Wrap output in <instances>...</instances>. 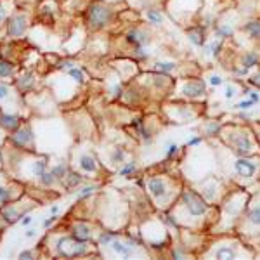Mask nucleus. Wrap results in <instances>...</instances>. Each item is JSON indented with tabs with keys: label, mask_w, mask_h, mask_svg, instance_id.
<instances>
[{
	"label": "nucleus",
	"mask_w": 260,
	"mask_h": 260,
	"mask_svg": "<svg viewBox=\"0 0 260 260\" xmlns=\"http://www.w3.org/2000/svg\"><path fill=\"white\" fill-rule=\"evenodd\" d=\"M111 18H113L111 9L102 6V4H94V6H90L89 14H87V21H89V26L92 30H101L104 28V26H108Z\"/></svg>",
	"instance_id": "1"
},
{
	"label": "nucleus",
	"mask_w": 260,
	"mask_h": 260,
	"mask_svg": "<svg viewBox=\"0 0 260 260\" xmlns=\"http://www.w3.org/2000/svg\"><path fill=\"white\" fill-rule=\"evenodd\" d=\"M184 203L187 206V210H189V213L194 217H200L206 212L205 201L201 200L196 193H193V191H187V193L184 194Z\"/></svg>",
	"instance_id": "2"
},
{
	"label": "nucleus",
	"mask_w": 260,
	"mask_h": 260,
	"mask_svg": "<svg viewBox=\"0 0 260 260\" xmlns=\"http://www.w3.org/2000/svg\"><path fill=\"white\" fill-rule=\"evenodd\" d=\"M149 40H151V37H149V33L143 28H134L127 33V42L136 47V51L137 49H143L144 45L149 44Z\"/></svg>",
	"instance_id": "3"
},
{
	"label": "nucleus",
	"mask_w": 260,
	"mask_h": 260,
	"mask_svg": "<svg viewBox=\"0 0 260 260\" xmlns=\"http://www.w3.org/2000/svg\"><path fill=\"white\" fill-rule=\"evenodd\" d=\"M26 30V18L23 14H16L9 21V35L11 37H21Z\"/></svg>",
	"instance_id": "4"
},
{
	"label": "nucleus",
	"mask_w": 260,
	"mask_h": 260,
	"mask_svg": "<svg viewBox=\"0 0 260 260\" xmlns=\"http://www.w3.org/2000/svg\"><path fill=\"white\" fill-rule=\"evenodd\" d=\"M148 189L155 198H162V196H165V193H167L165 182H163V179H158V177L149 179L148 181Z\"/></svg>",
	"instance_id": "5"
},
{
	"label": "nucleus",
	"mask_w": 260,
	"mask_h": 260,
	"mask_svg": "<svg viewBox=\"0 0 260 260\" xmlns=\"http://www.w3.org/2000/svg\"><path fill=\"white\" fill-rule=\"evenodd\" d=\"M182 92H184L186 95H189V97H200V95L205 94V83L203 82H198V80L187 82Z\"/></svg>",
	"instance_id": "6"
},
{
	"label": "nucleus",
	"mask_w": 260,
	"mask_h": 260,
	"mask_svg": "<svg viewBox=\"0 0 260 260\" xmlns=\"http://www.w3.org/2000/svg\"><path fill=\"white\" fill-rule=\"evenodd\" d=\"M234 168L239 175H243V177H251V175L257 172V167H255L251 162H246V160H238V162L234 163Z\"/></svg>",
	"instance_id": "7"
},
{
	"label": "nucleus",
	"mask_w": 260,
	"mask_h": 260,
	"mask_svg": "<svg viewBox=\"0 0 260 260\" xmlns=\"http://www.w3.org/2000/svg\"><path fill=\"white\" fill-rule=\"evenodd\" d=\"M189 38H191V42H193L194 45H198V47L205 45V42H206L205 28H203V26H198V28H191L189 30Z\"/></svg>",
	"instance_id": "8"
},
{
	"label": "nucleus",
	"mask_w": 260,
	"mask_h": 260,
	"mask_svg": "<svg viewBox=\"0 0 260 260\" xmlns=\"http://www.w3.org/2000/svg\"><path fill=\"white\" fill-rule=\"evenodd\" d=\"M234 146H236V151L241 153V155H248V153L253 149V146H251V143H250V139H248L246 134H243L239 139L234 141Z\"/></svg>",
	"instance_id": "9"
},
{
	"label": "nucleus",
	"mask_w": 260,
	"mask_h": 260,
	"mask_svg": "<svg viewBox=\"0 0 260 260\" xmlns=\"http://www.w3.org/2000/svg\"><path fill=\"white\" fill-rule=\"evenodd\" d=\"M243 32L250 38L260 40V21H248L246 25L243 26Z\"/></svg>",
	"instance_id": "10"
},
{
	"label": "nucleus",
	"mask_w": 260,
	"mask_h": 260,
	"mask_svg": "<svg viewBox=\"0 0 260 260\" xmlns=\"http://www.w3.org/2000/svg\"><path fill=\"white\" fill-rule=\"evenodd\" d=\"M73 236H75V239H78V241L83 243L90 238V229L87 227L85 224H76L73 227Z\"/></svg>",
	"instance_id": "11"
},
{
	"label": "nucleus",
	"mask_w": 260,
	"mask_h": 260,
	"mask_svg": "<svg viewBox=\"0 0 260 260\" xmlns=\"http://www.w3.org/2000/svg\"><path fill=\"white\" fill-rule=\"evenodd\" d=\"M258 61H260V57L257 52H246L241 59V64L244 66V70H248V68H251V66H257Z\"/></svg>",
	"instance_id": "12"
},
{
	"label": "nucleus",
	"mask_w": 260,
	"mask_h": 260,
	"mask_svg": "<svg viewBox=\"0 0 260 260\" xmlns=\"http://www.w3.org/2000/svg\"><path fill=\"white\" fill-rule=\"evenodd\" d=\"M146 18H148V21L151 23V25H162L163 23V14L160 13L158 9H148L146 11Z\"/></svg>",
	"instance_id": "13"
},
{
	"label": "nucleus",
	"mask_w": 260,
	"mask_h": 260,
	"mask_svg": "<svg viewBox=\"0 0 260 260\" xmlns=\"http://www.w3.org/2000/svg\"><path fill=\"white\" fill-rule=\"evenodd\" d=\"M111 248H113L114 251H116V253L123 255V257H130V255H132V248L127 246V244L121 243V241H113Z\"/></svg>",
	"instance_id": "14"
},
{
	"label": "nucleus",
	"mask_w": 260,
	"mask_h": 260,
	"mask_svg": "<svg viewBox=\"0 0 260 260\" xmlns=\"http://www.w3.org/2000/svg\"><path fill=\"white\" fill-rule=\"evenodd\" d=\"M14 141H16L18 144H28V143H32V132H30L28 128L21 130V132H18L16 136H14Z\"/></svg>",
	"instance_id": "15"
},
{
	"label": "nucleus",
	"mask_w": 260,
	"mask_h": 260,
	"mask_svg": "<svg viewBox=\"0 0 260 260\" xmlns=\"http://www.w3.org/2000/svg\"><path fill=\"white\" fill-rule=\"evenodd\" d=\"M0 123H2L6 128H16L18 118L16 116H11V114H2V118H0Z\"/></svg>",
	"instance_id": "16"
},
{
	"label": "nucleus",
	"mask_w": 260,
	"mask_h": 260,
	"mask_svg": "<svg viewBox=\"0 0 260 260\" xmlns=\"http://www.w3.org/2000/svg\"><path fill=\"white\" fill-rule=\"evenodd\" d=\"M80 167H82L85 172H94L95 170V162L90 158V156H82V158H80Z\"/></svg>",
	"instance_id": "17"
},
{
	"label": "nucleus",
	"mask_w": 260,
	"mask_h": 260,
	"mask_svg": "<svg viewBox=\"0 0 260 260\" xmlns=\"http://www.w3.org/2000/svg\"><path fill=\"white\" fill-rule=\"evenodd\" d=\"M215 33L219 38H229V37H232V28L229 25H219L215 28Z\"/></svg>",
	"instance_id": "18"
},
{
	"label": "nucleus",
	"mask_w": 260,
	"mask_h": 260,
	"mask_svg": "<svg viewBox=\"0 0 260 260\" xmlns=\"http://www.w3.org/2000/svg\"><path fill=\"white\" fill-rule=\"evenodd\" d=\"M220 49H222V42H220V40H215L213 44L206 45V47H205V52H206V54H212V56H219Z\"/></svg>",
	"instance_id": "19"
},
{
	"label": "nucleus",
	"mask_w": 260,
	"mask_h": 260,
	"mask_svg": "<svg viewBox=\"0 0 260 260\" xmlns=\"http://www.w3.org/2000/svg\"><path fill=\"white\" fill-rule=\"evenodd\" d=\"M217 258H234V250L231 246H224V248H219L217 250Z\"/></svg>",
	"instance_id": "20"
},
{
	"label": "nucleus",
	"mask_w": 260,
	"mask_h": 260,
	"mask_svg": "<svg viewBox=\"0 0 260 260\" xmlns=\"http://www.w3.org/2000/svg\"><path fill=\"white\" fill-rule=\"evenodd\" d=\"M155 68L158 71H163V73H168V71L175 70V63H170V61H167V63H156Z\"/></svg>",
	"instance_id": "21"
},
{
	"label": "nucleus",
	"mask_w": 260,
	"mask_h": 260,
	"mask_svg": "<svg viewBox=\"0 0 260 260\" xmlns=\"http://www.w3.org/2000/svg\"><path fill=\"white\" fill-rule=\"evenodd\" d=\"M248 220H250L251 224L260 225V206H257V208H253L250 213H248Z\"/></svg>",
	"instance_id": "22"
},
{
	"label": "nucleus",
	"mask_w": 260,
	"mask_h": 260,
	"mask_svg": "<svg viewBox=\"0 0 260 260\" xmlns=\"http://www.w3.org/2000/svg\"><path fill=\"white\" fill-rule=\"evenodd\" d=\"M13 73V66L7 61H0V76H9Z\"/></svg>",
	"instance_id": "23"
},
{
	"label": "nucleus",
	"mask_w": 260,
	"mask_h": 260,
	"mask_svg": "<svg viewBox=\"0 0 260 260\" xmlns=\"http://www.w3.org/2000/svg\"><path fill=\"white\" fill-rule=\"evenodd\" d=\"M2 215L6 217V220H9V222H14V220L18 219V210L16 208H9V210H6Z\"/></svg>",
	"instance_id": "24"
},
{
	"label": "nucleus",
	"mask_w": 260,
	"mask_h": 260,
	"mask_svg": "<svg viewBox=\"0 0 260 260\" xmlns=\"http://www.w3.org/2000/svg\"><path fill=\"white\" fill-rule=\"evenodd\" d=\"M33 172H35L37 177H42V174L45 172V162H37L33 165Z\"/></svg>",
	"instance_id": "25"
},
{
	"label": "nucleus",
	"mask_w": 260,
	"mask_h": 260,
	"mask_svg": "<svg viewBox=\"0 0 260 260\" xmlns=\"http://www.w3.org/2000/svg\"><path fill=\"white\" fill-rule=\"evenodd\" d=\"M40 179H42V182H44L45 186H51L52 182H54V174H52V172H51V174H47V172H44Z\"/></svg>",
	"instance_id": "26"
},
{
	"label": "nucleus",
	"mask_w": 260,
	"mask_h": 260,
	"mask_svg": "<svg viewBox=\"0 0 260 260\" xmlns=\"http://www.w3.org/2000/svg\"><path fill=\"white\" fill-rule=\"evenodd\" d=\"M52 174H54L56 177H64V175H66V167H64V165H57V167L52 168Z\"/></svg>",
	"instance_id": "27"
},
{
	"label": "nucleus",
	"mask_w": 260,
	"mask_h": 260,
	"mask_svg": "<svg viewBox=\"0 0 260 260\" xmlns=\"http://www.w3.org/2000/svg\"><path fill=\"white\" fill-rule=\"evenodd\" d=\"M68 177H70V182H66V187H73V186L78 184L80 181H82V177H80V175H76V174H70Z\"/></svg>",
	"instance_id": "28"
},
{
	"label": "nucleus",
	"mask_w": 260,
	"mask_h": 260,
	"mask_svg": "<svg viewBox=\"0 0 260 260\" xmlns=\"http://www.w3.org/2000/svg\"><path fill=\"white\" fill-rule=\"evenodd\" d=\"M123 158H125V153L121 151V149H116V151L113 153V163H123Z\"/></svg>",
	"instance_id": "29"
},
{
	"label": "nucleus",
	"mask_w": 260,
	"mask_h": 260,
	"mask_svg": "<svg viewBox=\"0 0 260 260\" xmlns=\"http://www.w3.org/2000/svg\"><path fill=\"white\" fill-rule=\"evenodd\" d=\"M32 82H33L32 73H26V75H23V76H21V80H19V83H21L23 87H28V85H32Z\"/></svg>",
	"instance_id": "30"
},
{
	"label": "nucleus",
	"mask_w": 260,
	"mask_h": 260,
	"mask_svg": "<svg viewBox=\"0 0 260 260\" xmlns=\"http://www.w3.org/2000/svg\"><path fill=\"white\" fill-rule=\"evenodd\" d=\"M70 75L75 76V80H78V82H83V73L80 70H76V68H71L70 70Z\"/></svg>",
	"instance_id": "31"
},
{
	"label": "nucleus",
	"mask_w": 260,
	"mask_h": 260,
	"mask_svg": "<svg viewBox=\"0 0 260 260\" xmlns=\"http://www.w3.org/2000/svg\"><path fill=\"white\" fill-rule=\"evenodd\" d=\"M94 189H95V187H92V186H90V187H85V189H83V191H82V193H80V194H78V196H80V198H85V196H87V194L94 193Z\"/></svg>",
	"instance_id": "32"
},
{
	"label": "nucleus",
	"mask_w": 260,
	"mask_h": 260,
	"mask_svg": "<svg viewBox=\"0 0 260 260\" xmlns=\"http://www.w3.org/2000/svg\"><path fill=\"white\" fill-rule=\"evenodd\" d=\"M7 198H9V191L4 189V187H0V201H6Z\"/></svg>",
	"instance_id": "33"
},
{
	"label": "nucleus",
	"mask_w": 260,
	"mask_h": 260,
	"mask_svg": "<svg viewBox=\"0 0 260 260\" xmlns=\"http://www.w3.org/2000/svg\"><path fill=\"white\" fill-rule=\"evenodd\" d=\"M250 106H253V101H243V102H239L238 104V108H241V109H246V108H250Z\"/></svg>",
	"instance_id": "34"
},
{
	"label": "nucleus",
	"mask_w": 260,
	"mask_h": 260,
	"mask_svg": "<svg viewBox=\"0 0 260 260\" xmlns=\"http://www.w3.org/2000/svg\"><path fill=\"white\" fill-rule=\"evenodd\" d=\"M134 168H136V163H130V165H127V167L123 168V170H121V175H127V174H130V172H132Z\"/></svg>",
	"instance_id": "35"
},
{
	"label": "nucleus",
	"mask_w": 260,
	"mask_h": 260,
	"mask_svg": "<svg viewBox=\"0 0 260 260\" xmlns=\"http://www.w3.org/2000/svg\"><path fill=\"white\" fill-rule=\"evenodd\" d=\"M111 239H113V236H111V234H102V236H101V243H102V244L111 243Z\"/></svg>",
	"instance_id": "36"
},
{
	"label": "nucleus",
	"mask_w": 260,
	"mask_h": 260,
	"mask_svg": "<svg viewBox=\"0 0 260 260\" xmlns=\"http://www.w3.org/2000/svg\"><path fill=\"white\" fill-rule=\"evenodd\" d=\"M7 94H9V89L6 85H0V97H7Z\"/></svg>",
	"instance_id": "37"
},
{
	"label": "nucleus",
	"mask_w": 260,
	"mask_h": 260,
	"mask_svg": "<svg viewBox=\"0 0 260 260\" xmlns=\"http://www.w3.org/2000/svg\"><path fill=\"white\" fill-rule=\"evenodd\" d=\"M175 151H177V146H175V144H170V146H168V153H167V155H168V156H172Z\"/></svg>",
	"instance_id": "38"
},
{
	"label": "nucleus",
	"mask_w": 260,
	"mask_h": 260,
	"mask_svg": "<svg viewBox=\"0 0 260 260\" xmlns=\"http://www.w3.org/2000/svg\"><path fill=\"white\" fill-rule=\"evenodd\" d=\"M210 82H212L213 85H220V83H222V78H219V76H212V80H210Z\"/></svg>",
	"instance_id": "39"
},
{
	"label": "nucleus",
	"mask_w": 260,
	"mask_h": 260,
	"mask_svg": "<svg viewBox=\"0 0 260 260\" xmlns=\"http://www.w3.org/2000/svg\"><path fill=\"white\" fill-rule=\"evenodd\" d=\"M232 95H234V89H232V87H227V90H225V97L231 99Z\"/></svg>",
	"instance_id": "40"
},
{
	"label": "nucleus",
	"mask_w": 260,
	"mask_h": 260,
	"mask_svg": "<svg viewBox=\"0 0 260 260\" xmlns=\"http://www.w3.org/2000/svg\"><path fill=\"white\" fill-rule=\"evenodd\" d=\"M251 83H253V85H258L260 87V73L255 75L253 78H251Z\"/></svg>",
	"instance_id": "41"
},
{
	"label": "nucleus",
	"mask_w": 260,
	"mask_h": 260,
	"mask_svg": "<svg viewBox=\"0 0 260 260\" xmlns=\"http://www.w3.org/2000/svg\"><path fill=\"white\" fill-rule=\"evenodd\" d=\"M6 16H7L6 9H4V7H0V23H2V21H4V19H6Z\"/></svg>",
	"instance_id": "42"
},
{
	"label": "nucleus",
	"mask_w": 260,
	"mask_h": 260,
	"mask_svg": "<svg viewBox=\"0 0 260 260\" xmlns=\"http://www.w3.org/2000/svg\"><path fill=\"white\" fill-rule=\"evenodd\" d=\"M32 257V251H23L21 253V258H30Z\"/></svg>",
	"instance_id": "43"
},
{
	"label": "nucleus",
	"mask_w": 260,
	"mask_h": 260,
	"mask_svg": "<svg viewBox=\"0 0 260 260\" xmlns=\"http://www.w3.org/2000/svg\"><path fill=\"white\" fill-rule=\"evenodd\" d=\"M250 97H251V101H253V102H257V101H258V95L255 94V92H250Z\"/></svg>",
	"instance_id": "44"
},
{
	"label": "nucleus",
	"mask_w": 260,
	"mask_h": 260,
	"mask_svg": "<svg viewBox=\"0 0 260 260\" xmlns=\"http://www.w3.org/2000/svg\"><path fill=\"white\" fill-rule=\"evenodd\" d=\"M198 143H200V139H193V141H189L187 144H189V146H194V144H198Z\"/></svg>",
	"instance_id": "45"
},
{
	"label": "nucleus",
	"mask_w": 260,
	"mask_h": 260,
	"mask_svg": "<svg viewBox=\"0 0 260 260\" xmlns=\"http://www.w3.org/2000/svg\"><path fill=\"white\" fill-rule=\"evenodd\" d=\"M30 222H32V219H30V217H26V219H23V225H28Z\"/></svg>",
	"instance_id": "46"
}]
</instances>
